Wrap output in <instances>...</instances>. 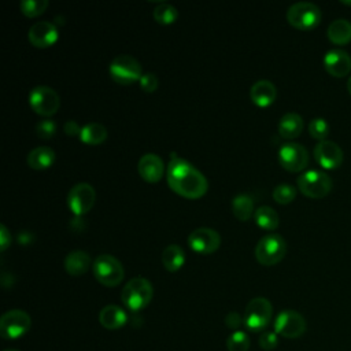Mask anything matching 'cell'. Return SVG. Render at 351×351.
<instances>
[{
	"mask_svg": "<svg viewBox=\"0 0 351 351\" xmlns=\"http://www.w3.org/2000/svg\"><path fill=\"white\" fill-rule=\"evenodd\" d=\"M314 158L321 167L326 170H333L343 163L344 154L337 143L330 140H322L318 141L314 147Z\"/></svg>",
	"mask_w": 351,
	"mask_h": 351,
	"instance_id": "cell-14",
	"label": "cell"
},
{
	"mask_svg": "<svg viewBox=\"0 0 351 351\" xmlns=\"http://www.w3.org/2000/svg\"><path fill=\"white\" fill-rule=\"evenodd\" d=\"M185 262L184 250L178 244L167 245L162 252V263L167 271H177Z\"/></svg>",
	"mask_w": 351,
	"mask_h": 351,
	"instance_id": "cell-25",
	"label": "cell"
},
{
	"mask_svg": "<svg viewBox=\"0 0 351 351\" xmlns=\"http://www.w3.org/2000/svg\"><path fill=\"white\" fill-rule=\"evenodd\" d=\"M80 138L85 144H90V145L101 144L107 138V129L100 122H89L82 126Z\"/></svg>",
	"mask_w": 351,
	"mask_h": 351,
	"instance_id": "cell-26",
	"label": "cell"
},
{
	"mask_svg": "<svg viewBox=\"0 0 351 351\" xmlns=\"http://www.w3.org/2000/svg\"><path fill=\"white\" fill-rule=\"evenodd\" d=\"M56 133V123L52 119L38 121L36 125V134L40 138H51Z\"/></svg>",
	"mask_w": 351,
	"mask_h": 351,
	"instance_id": "cell-34",
	"label": "cell"
},
{
	"mask_svg": "<svg viewBox=\"0 0 351 351\" xmlns=\"http://www.w3.org/2000/svg\"><path fill=\"white\" fill-rule=\"evenodd\" d=\"M304 317L295 310H284L274 319V332L287 339L300 337L306 332Z\"/></svg>",
	"mask_w": 351,
	"mask_h": 351,
	"instance_id": "cell-11",
	"label": "cell"
},
{
	"mask_svg": "<svg viewBox=\"0 0 351 351\" xmlns=\"http://www.w3.org/2000/svg\"><path fill=\"white\" fill-rule=\"evenodd\" d=\"M108 73L114 81L118 84H132L137 80L141 78V64L140 62L133 58L132 55H117L110 66H108Z\"/></svg>",
	"mask_w": 351,
	"mask_h": 351,
	"instance_id": "cell-8",
	"label": "cell"
},
{
	"mask_svg": "<svg viewBox=\"0 0 351 351\" xmlns=\"http://www.w3.org/2000/svg\"><path fill=\"white\" fill-rule=\"evenodd\" d=\"M225 324L229 329H233L234 332L239 330V328L244 324V317H241L239 313L236 311H230L228 313V315L225 317Z\"/></svg>",
	"mask_w": 351,
	"mask_h": 351,
	"instance_id": "cell-37",
	"label": "cell"
},
{
	"mask_svg": "<svg viewBox=\"0 0 351 351\" xmlns=\"http://www.w3.org/2000/svg\"><path fill=\"white\" fill-rule=\"evenodd\" d=\"M347 89H348V92L351 95V75L348 77V81H347Z\"/></svg>",
	"mask_w": 351,
	"mask_h": 351,
	"instance_id": "cell-41",
	"label": "cell"
},
{
	"mask_svg": "<svg viewBox=\"0 0 351 351\" xmlns=\"http://www.w3.org/2000/svg\"><path fill=\"white\" fill-rule=\"evenodd\" d=\"M259 347L265 351H271L277 347L278 344V337L276 332H262L259 339H258Z\"/></svg>",
	"mask_w": 351,
	"mask_h": 351,
	"instance_id": "cell-35",
	"label": "cell"
},
{
	"mask_svg": "<svg viewBox=\"0 0 351 351\" xmlns=\"http://www.w3.org/2000/svg\"><path fill=\"white\" fill-rule=\"evenodd\" d=\"M154 296V288L151 282L144 277H134L126 282L122 289V303L130 311H140L147 307Z\"/></svg>",
	"mask_w": 351,
	"mask_h": 351,
	"instance_id": "cell-2",
	"label": "cell"
},
{
	"mask_svg": "<svg viewBox=\"0 0 351 351\" xmlns=\"http://www.w3.org/2000/svg\"><path fill=\"white\" fill-rule=\"evenodd\" d=\"M154 19L160 23V25H170L173 23L177 16H178V11L174 5H171L170 3H159L155 8H154Z\"/></svg>",
	"mask_w": 351,
	"mask_h": 351,
	"instance_id": "cell-29",
	"label": "cell"
},
{
	"mask_svg": "<svg viewBox=\"0 0 351 351\" xmlns=\"http://www.w3.org/2000/svg\"><path fill=\"white\" fill-rule=\"evenodd\" d=\"M226 348L228 351H248L250 348V337L243 330L233 332L226 339Z\"/></svg>",
	"mask_w": 351,
	"mask_h": 351,
	"instance_id": "cell-30",
	"label": "cell"
},
{
	"mask_svg": "<svg viewBox=\"0 0 351 351\" xmlns=\"http://www.w3.org/2000/svg\"><path fill=\"white\" fill-rule=\"evenodd\" d=\"M90 256L82 250H73L64 258V270L70 276H82L90 266Z\"/></svg>",
	"mask_w": 351,
	"mask_h": 351,
	"instance_id": "cell-21",
	"label": "cell"
},
{
	"mask_svg": "<svg viewBox=\"0 0 351 351\" xmlns=\"http://www.w3.org/2000/svg\"><path fill=\"white\" fill-rule=\"evenodd\" d=\"M92 269L95 278L106 287H115L123 278L122 263L110 254H100L96 256L92 263Z\"/></svg>",
	"mask_w": 351,
	"mask_h": 351,
	"instance_id": "cell-5",
	"label": "cell"
},
{
	"mask_svg": "<svg viewBox=\"0 0 351 351\" xmlns=\"http://www.w3.org/2000/svg\"><path fill=\"white\" fill-rule=\"evenodd\" d=\"M30 326L32 318L23 310H10L0 318V335L5 340H15L25 336Z\"/></svg>",
	"mask_w": 351,
	"mask_h": 351,
	"instance_id": "cell-9",
	"label": "cell"
},
{
	"mask_svg": "<svg viewBox=\"0 0 351 351\" xmlns=\"http://www.w3.org/2000/svg\"><path fill=\"white\" fill-rule=\"evenodd\" d=\"M30 107L43 117L53 115L60 106V97L55 89L48 85H37L29 93Z\"/></svg>",
	"mask_w": 351,
	"mask_h": 351,
	"instance_id": "cell-10",
	"label": "cell"
},
{
	"mask_svg": "<svg viewBox=\"0 0 351 351\" xmlns=\"http://www.w3.org/2000/svg\"><path fill=\"white\" fill-rule=\"evenodd\" d=\"M128 321V315L123 308L117 304H107L99 313V322L103 328L115 330L122 328Z\"/></svg>",
	"mask_w": 351,
	"mask_h": 351,
	"instance_id": "cell-20",
	"label": "cell"
},
{
	"mask_svg": "<svg viewBox=\"0 0 351 351\" xmlns=\"http://www.w3.org/2000/svg\"><path fill=\"white\" fill-rule=\"evenodd\" d=\"M254 218H255V222L261 228L267 229V230H274L278 226V222H280L277 211L270 206L258 207L254 213Z\"/></svg>",
	"mask_w": 351,
	"mask_h": 351,
	"instance_id": "cell-28",
	"label": "cell"
},
{
	"mask_svg": "<svg viewBox=\"0 0 351 351\" xmlns=\"http://www.w3.org/2000/svg\"><path fill=\"white\" fill-rule=\"evenodd\" d=\"M287 252V243L282 236L277 233H269L259 239L255 247V256L259 263L271 266L278 263Z\"/></svg>",
	"mask_w": 351,
	"mask_h": 351,
	"instance_id": "cell-6",
	"label": "cell"
},
{
	"mask_svg": "<svg viewBox=\"0 0 351 351\" xmlns=\"http://www.w3.org/2000/svg\"><path fill=\"white\" fill-rule=\"evenodd\" d=\"M55 158H56L55 151L51 147L40 145V147L33 148L29 152V155H27V165L32 169L43 170V169L49 167L53 163Z\"/></svg>",
	"mask_w": 351,
	"mask_h": 351,
	"instance_id": "cell-24",
	"label": "cell"
},
{
	"mask_svg": "<svg viewBox=\"0 0 351 351\" xmlns=\"http://www.w3.org/2000/svg\"><path fill=\"white\" fill-rule=\"evenodd\" d=\"M322 62L325 70L337 78L346 77L351 70V56L347 51L340 48H332L326 51Z\"/></svg>",
	"mask_w": 351,
	"mask_h": 351,
	"instance_id": "cell-16",
	"label": "cell"
},
{
	"mask_svg": "<svg viewBox=\"0 0 351 351\" xmlns=\"http://www.w3.org/2000/svg\"><path fill=\"white\" fill-rule=\"evenodd\" d=\"M273 317L271 303L266 298H254L244 311V325L251 332H262Z\"/></svg>",
	"mask_w": 351,
	"mask_h": 351,
	"instance_id": "cell-7",
	"label": "cell"
},
{
	"mask_svg": "<svg viewBox=\"0 0 351 351\" xmlns=\"http://www.w3.org/2000/svg\"><path fill=\"white\" fill-rule=\"evenodd\" d=\"M48 7V0H22L19 3V8L22 14L26 16H38L43 14Z\"/></svg>",
	"mask_w": 351,
	"mask_h": 351,
	"instance_id": "cell-33",
	"label": "cell"
},
{
	"mask_svg": "<svg viewBox=\"0 0 351 351\" xmlns=\"http://www.w3.org/2000/svg\"><path fill=\"white\" fill-rule=\"evenodd\" d=\"M296 184L300 189V192L311 199H321L325 197L330 189H332V178L321 170L311 169L307 171H303L298 180Z\"/></svg>",
	"mask_w": 351,
	"mask_h": 351,
	"instance_id": "cell-4",
	"label": "cell"
},
{
	"mask_svg": "<svg viewBox=\"0 0 351 351\" xmlns=\"http://www.w3.org/2000/svg\"><path fill=\"white\" fill-rule=\"evenodd\" d=\"M4 351H18V350H14V348H8V350H4Z\"/></svg>",
	"mask_w": 351,
	"mask_h": 351,
	"instance_id": "cell-43",
	"label": "cell"
},
{
	"mask_svg": "<svg viewBox=\"0 0 351 351\" xmlns=\"http://www.w3.org/2000/svg\"><path fill=\"white\" fill-rule=\"evenodd\" d=\"M273 197L280 204H288L296 197V188L287 182L278 184L273 189Z\"/></svg>",
	"mask_w": 351,
	"mask_h": 351,
	"instance_id": "cell-31",
	"label": "cell"
},
{
	"mask_svg": "<svg viewBox=\"0 0 351 351\" xmlns=\"http://www.w3.org/2000/svg\"><path fill=\"white\" fill-rule=\"evenodd\" d=\"M166 180L169 186L176 193L186 199H199L207 192L208 188L203 173L188 160L174 154H171L166 169Z\"/></svg>",
	"mask_w": 351,
	"mask_h": 351,
	"instance_id": "cell-1",
	"label": "cell"
},
{
	"mask_svg": "<svg viewBox=\"0 0 351 351\" xmlns=\"http://www.w3.org/2000/svg\"><path fill=\"white\" fill-rule=\"evenodd\" d=\"M58 27L49 21H38L29 27V41L34 47L45 48L52 45L58 40Z\"/></svg>",
	"mask_w": 351,
	"mask_h": 351,
	"instance_id": "cell-17",
	"label": "cell"
},
{
	"mask_svg": "<svg viewBox=\"0 0 351 351\" xmlns=\"http://www.w3.org/2000/svg\"><path fill=\"white\" fill-rule=\"evenodd\" d=\"M343 4H347V5H351V0H341Z\"/></svg>",
	"mask_w": 351,
	"mask_h": 351,
	"instance_id": "cell-42",
	"label": "cell"
},
{
	"mask_svg": "<svg viewBox=\"0 0 351 351\" xmlns=\"http://www.w3.org/2000/svg\"><path fill=\"white\" fill-rule=\"evenodd\" d=\"M96 200V192L88 182H78L73 185L67 195V204L71 211L78 217L88 213Z\"/></svg>",
	"mask_w": 351,
	"mask_h": 351,
	"instance_id": "cell-13",
	"label": "cell"
},
{
	"mask_svg": "<svg viewBox=\"0 0 351 351\" xmlns=\"http://www.w3.org/2000/svg\"><path fill=\"white\" fill-rule=\"evenodd\" d=\"M63 129H64V133H66V134H69V136H77V134L81 133V129H82V128H80V125H78L75 121L70 119V121H67V122L64 123Z\"/></svg>",
	"mask_w": 351,
	"mask_h": 351,
	"instance_id": "cell-39",
	"label": "cell"
},
{
	"mask_svg": "<svg viewBox=\"0 0 351 351\" xmlns=\"http://www.w3.org/2000/svg\"><path fill=\"white\" fill-rule=\"evenodd\" d=\"M32 240V234L29 233V232H26V230H22L21 233H19V243L22 244V243H26V241H30Z\"/></svg>",
	"mask_w": 351,
	"mask_h": 351,
	"instance_id": "cell-40",
	"label": "cell"
},
{
	"mask_svg": "<svg viewBox=\"0 0 351 351\" xmlns=\"http://www.w3.org/2000/svg\"><path fill=\"white\" fill-rule=\"evenodd\" d=\"M189 247L200 254H213L221 244V236L213 228L193 229L188 236Z\"/></svg>",
	"mask_w": 351,
	"mask_h": 351,
	"instance_id": "cell-15",
	"label": "cell"
},
{
	"mask_svg": "<svg viewBox=\"0 0 351 351\" xmlns=\"http://www.w3.org/2000/svg\"><path fill=\"white\" fill-rule=\"evenodd\" d=\"M322 12L311 1H296L287 11V21L296 29L311 30L319 25Z\"/></svg>",
	"mask_w": 351,
	"mask_h": 351,
	"instance_id": "cell-3",
	"label": "cell"
},
{
	"mask_svg": "<svg viewBox=\"0 0 351 351\" xmlns=\"http://www.w3.org/2000/svg\"><path fill=\"white\" fill-rule=\"evenodd\" d=\"M328 38L336 45H344L351 41V22L344 18L335 19L326 30Z\"/></svg>",
	"mask_w": 351,
	"mask_h": 351,
	"instance_id": "cell-23",
	"label": "cell"
},
{
	"mask_svg": "<svg viewBox=\"0 0 351 351\" xmlns=\"http://www.w3.org/2000/svg\"><path fill=\"white\" fill-rule=\"evenodd\" d=\"M276 96H277L276 85L269 80H259L255 84H252L250 89L251 100L259 107H266L271 104L276 100Z\"/></svg>",
	"mask_w": 351,
	"mask_h": 351,
	"instance_id": "cell-19",
	"label": "cell"
},
{
	"mask_svg": "<svg viewBox=\"0 0 351 351\" xmlns=\"http://www.w3.org/2000/svg\"><path fill=\"white\" fill-rule=\"evenodd\" d=\"M138 81H140L141 89L145 90V92H154V90H156L158 84H159L158 77H156L154 73H144Z\"/></svg>",
	"mask_w": 351,
	"mask_h": 351,
	"instance_id": "cell-36",
	"label": "cell"
},
{
	"mask_svg": "<svg viewBox=\"0 0 351 351\" xmlns=\"http://www.w3.org/2000/svg\"><path fill=\"white\" fill-rule=\"evenodd\" d=\"M232 211L240 221L251 218L254 211V199L248 193H239L232 199Z\"/></svg>",
	"mask_w": 351,
	"mask_h": 351,
	"instance_id": "cell-27",
	"label": "cell"
},
{
	"mask_svg": "<svg viewBox=\"0 0 351 351\" xmlns=\"http://www.w3.org/2000/svg\"><path fill=\"white\" fill-rule=\"evenodd\" d=\"M329 130H330V126H329V123H328V121L325 118L317 117V118H313L310 121V123H308L310 136L317 138L318 141L326 140V137L329 134Z\"/></svg>",
	"mask_w": 351,
	"mask_h": 351,
	"instance_id": "cell-32",
	"label": "cell"
},
{
	"mask_svg": "<svg viewBox=\"0 0 351 351\" xmlns=\"http://www.w3.org/2000/svg\"><path fill=\"white\" fill-rule=\"evenodd\" d=\"M278 162L288 171H300L308 163V152L299 143H284L278 149Z\"/></svg>",
	"mask_w": 351,
	"mask_h": 351,
	"instance_id": "cell-12",
	"label": "cell"
},
{
	"mask_svg": "<svg viewBox=\"0 0 351 351\" xmlns=\"http://www.w3.org/2000/svg\"><path fill=\"white\" fill-rule=\"evenodd\" d=\"M11 244V233L5 228V225H0V250L5 251Z\"/></svg>",
	"mask_w": 351,
	"mask_h": 351,
	"instance_id": "cell-38",
	"label": "cell"
},
{
	"mask_svg": "<svg viewBox=\"0 0 351 351\" xmlns=\"http://www.w3.org/2000/svg\"><path fill=\"white\" fill-rule=\"evenodd\" d=\"M303 130V118L298 112H287L278 121V133L284 138H295Z\"/></svg>",
	"mask_w": 351,
	"mask_h": 351,
	"instance_id": "cell-22",
	"label": "cell"
},
{
	"mask_svg": "<svg viewBox=\"0 0 351 351\" xmlns=\"http://www.w3.org/2000/svg\"><path fill=\"white\" fill-rule=\"evenodd\" d=\"M137 169H138L141 178H144L148 182H156L163 176L165 165H163V160L160 159V156H158L156 154L148 152V154H144L138 159Z\"/></svg>",
	"mask_w": 351,
	"mask_h": 351,
	"instance_id": "cell-18",
	"label": "cell"
}]
</instances>
